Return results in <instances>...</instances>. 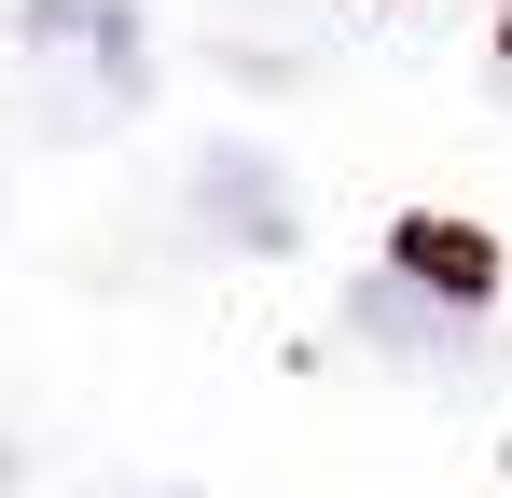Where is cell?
<instances>
[{"label":"cell","instance_id":"6da1fadb","mask_svg":"<svg viewBox=\"0 0 512 498\" xmlns=\"http://www.w3.org/2000/svg\"><path fill=\"white\" fill-rule=\"evenodd\" d=\"M28 42L56 70V125H125L153 97V56H139V0H28Z\"/></svg>","mask_w":512,"mask_h":498},{"label":"cell","instance_id":"7a4b0ae2","mask_svg":"<svg viewBox=\"0 0 512 498\" xmlns=\"http://www.w3.org/2000/svg\"><path fill=\"white\" fill-rule=\"evenodd\" d=\"M194 208H208L236 249H277V236H291V208H277V166H263V153H208V166H194Z\"/></svg>","mask_w":512,"mask_h":498},{"label":"cell","instance_id":"3957f363","mask_svg":"<svg viewBox=\"0 0 512 498\" xmlns=\"http://www.w3.org/2000/svg\"><path fill=\"white\" fill-rule=\"evenodd\" d=\"M402 277H416V291H443V305L471 319V305L499 291V249L471 236V222H402Z\"/></svg>","mask_w":512,"mask_h":498},{"label":"cell","instance_id":"277c9868","mask_svg":"<svg viewBox=\"0 0 512 498\" xmlns=\"http://www.w3.org/2000/svg\"><path fill=\"white\" fill-rule=\"evenodd\" d=\"M360 332L402 346V360H457V305H429L416 277H374V291H360Z\"/></svg>","mask_w":512,"mask_h":498},{"label":"cell","instance_id":"5b68a950","mask_svg":"<svg viewBox=\"0 0 512 498\" xmlns=\"http://www.w3.org/2000/svg\"><path fill=\"white\" fill-rule=\"evenodd\" d=\"M0 485H14V443H0Z\"/></svg>","mask_w":512,"mask_h":498}]
</instances>
